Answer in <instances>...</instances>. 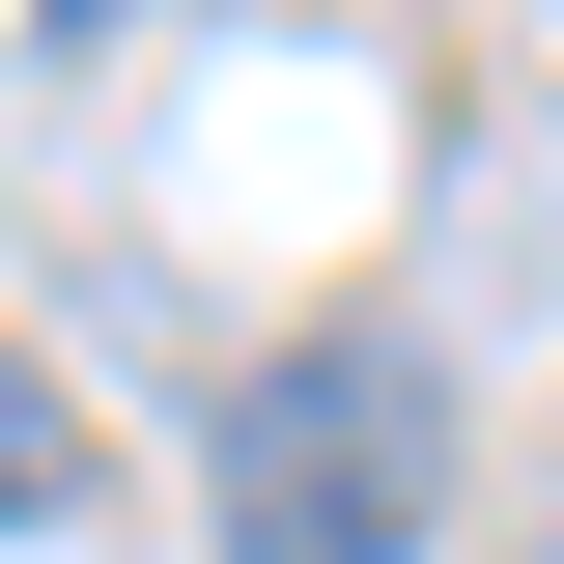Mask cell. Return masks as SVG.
<instances>
[{
    "mask_svg": "<svg viewBox=\"0 0 564 564\" xmlns=\"http://www.w3.org/2000/svg\"><path fill=\"white\" fill-rule=\"evenodd\" d=\"M452 536V367L423 339H282L226 395V564H423Z\"/></svg>",
    "mask_w": 564,
    "mask_h": 564,
    "instance_id": "1",
    "label": "cell"
},
{
    "mask_svg": "<svg viewBox=\"0 0 564 564\" xmlns=\"http://www.w3.org/2000/svg\"><path fill=\"white\" fill-rule=\"evenodd\" d=\"M85 480H113V452H85V395L0 339V536H85Z\"/></svg>",
    "mask_w": 564,
    "mask_h": 564,
    "instance_id": "2",
    "label": "cell"
}]
</instances>
